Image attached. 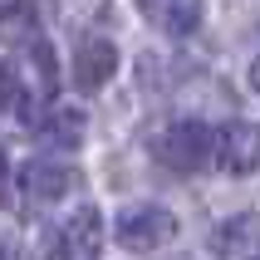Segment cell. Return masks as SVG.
Listing matches in <instances>:
<instances>
[{"instance_id":"cell-4","label":"cell","mask_w":260,"mask_h":260,"mask_svg":"<svg viewBox=\"0 0 260 260\" xmlns=\"http://www.w3.org/2000/svg\"><path fill=\"white\" fill-rule=\"evenodd\" d=\"M113 69H118V49L103 35H88V40H79L74 44V84L79 88H103L108 79H113Z\"/></svg>"},{"instance_id":"cell-2","label":"cell","mask_w":260,"mask_h":260,"mask_svg":"<svg viewBox=\"0 0 260 260\" xmlns=\"http://www.w3.org/2000/svg\"><path fill=\"white\" fill-rule=\"evenodd\" d=\"M172 236H177V216L167 206L138 202L118 211V246L123 250H162Z\"/></svg>"},{"instance_id":"cell-9","label":"cell","mask_w":260,"mask_h":260,"mask_svg":"<svg viewBox=\"0 0 260 260\" xmlns=\"http://www.w3.org/2000/svg\"><path fill=\"white\" fill-rule=\"evenodd\" d=\"M147 15L157 20L167 35H191V29H202V15H206V0H143Z\"/></svg>"},{"instance_id":"cell-1","label":"cell","mask_w":260,"mask_h":260,"mask_svg":"<svg viewBox=\"0 0 260 260\" xmlns=\"http://www.w3.org/2000/svg\"><path fill=\"white\" fill-rule=\"evenodd\" d=\"M152 152L172 172H197V167H206V162L216 157V133L206 128V123H197V118H182V123H167L157 133V147Z\"/></svg>"},{"instance_id":"cell-3","label":"cell","mask_w":260,"mask_h":260,"mask_svg":"<svg viewBox=\"0 0 260 260\" xmlns=\"http://www.w3.org/2000/svg\"><path fill=\"white\" fill-rule=\"evenodd\" d=\"M216 162H221V172H231V177L255 172L260 167V123H246V118L226 123L216 133Z\"/></svg>"},{"instance_id":"cell-13","label":"cell","mask_w":260,"mask_h":260,"mask_svg":"<svg viewBox=\"0 0 260 260\" xmlns=\"http://www.w3.org/2000/svg\"><path fill=\"white\" fill-rule=\"evenodd\" d=\"M0 5H10V0H0Z\"/></svg>"},{"instance_id":"cell-5","label":"cell","mask_w":260,"mask_h":260,"mask_svg":"<svg viewBox=\"0 0 260 260\" xmlns=\"http://www.w3.org/2000/svg\"><path fill=\"white\" fill-rule=\"evenodd\" d=\"M79 182V172H74L69 162H29L25 172H20V191H25L29 202H59V197H69V187Z\"/></svg>"},{"instance_id":"cell-7","label":"cell","mask_w":260,"mask_h":260,"mask_svg":"<svg viewBox=\"0 0 260 260\" xmlns=\"http://www.w3.org/2000/svg\"><path fill=\"white\" fill-rule=\"evenodd\" d=\"M211 250L216 255H260V216L246 211V216L221 221L216 236H211Z\"/></svg>"},{"instance_id":"cell-6","label":"cell","mask_w":260,"mask_h":260,"mask_svg":"<svg viewBox=\"0 0 260 260\" xmlns=\"http://www.w3.org/2000/svg\"><path fill=\"white\" fill-rule=\"evenodd\" d=\"M99 206H79L64 226H59V250L74 260H84V255H99L103 250V226H99Z\"/></svg>"},{"instance_id":"cell-10","label":"cell","mask_w":260,"mask_h":260,"mask_svg":"<svg viewBox=\"0 0 260 260\" xmlns=\"http://www.w3.org/2000/svg\"><path fill=\"white\" fill-rule=\"evenodd\" d=\"M25 103V74L20 64H0V108H20Z\"/></svg>"},{"instance_id":"cell-12","label":"cell","mask_w":260,"mask_h":260,"mask_svg":"<svg viewBox=\"0 0 260 260\" xmlns=\"http://www.w3.org/2000/svg\"><path fill=\"white\" fill-rule=\"evenodd\" d=\"M250 88L260 93V54H255V64H250Z\"/></svg>"},{"instance_id":"cell-8","label":"cell","mask_w":260,"mask_h":260,"mask_svg":"<svg viewBox=\"0 0 260 260\" xmlns=\"http://www.w3.org/2000/svg\"><path fill=\"white\" fill-rule=\"evenodd\" d=\"M44 143L49 147H79L88 133V108H74V103H54L49 113H44Z\"/></svg>"},{"instance_id":"cell-11","label":"cell","mask_w":260,"mask_h":260,"mask_svg":"<svg viewBox=\"0 0 260 260\" xmlns=\"http://www.w3.org/2000/svg\"><path fill=\"white\" fill-rule=\"evenodd\" d=\"M99 5H103V0H59V15H64L69 25H84V20L99 10Z\"/></svg>"}]
</instances>
